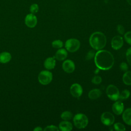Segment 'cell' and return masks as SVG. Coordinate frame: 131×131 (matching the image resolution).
<instances>
[{"label": "cell", "instance_id": "obj_10", "mask_svg": "<svg viewBox=\"0 0 131 131\" xmlns=\"http://www.w3.org/2000/svg\"><path fill=\"white\" fill-rule=\"evenodd\" d=\"M123 44V40L122 37L119 35L114 36L111 41L112 47L114 50L120 49Z\"/></svg>", "mask_w": 131, "mask_h": 131}, {"label": "cell", "instance_id": "obj_16", "mask_svg": "<svg viewBox=\"0 0 131 131\" xmlns=\"http://www.w3.org/2000/svg\"><path fill=\"white\" fill-rule=\"evenodd\" d=\"M122 119L126 124L131 125V108L125 110L122 115Z\"/></svg>", "mask_w": 131, "mask_h": 131}, {"label": "cell", "instance_id": "obj_8", "mask_svg": "<svg viewBox=\"0 0 131 131\" xmlns=\"http://www.w3.org/2000/svg\"><path fill=\"white\" fill-rule=\"evenodd\" d=\"M25 23L26 25L30 28H33L36 26L37 23V19L36 16L32 13L28 14L25 18Z\"/></svg>", "mask_w": 131, "mask_h": 131}, {"label": "cell", "instance_id": "obj_14", "mask_svg": "<svg viewBox=\"0 0 131 131\" xmlns=\"http://www.w3.org/2000/svg\"><path fill=\"white\" fill-rule=\"evenodd\" d=\"M72 128V123L67 120L61 121L59 124V129L62 131H70Z\"/></svg>", "mask_w": 131, "mask_h": 131}, {"label": "cell", "instance_id": "obj_21", "mask_svg": "<svg viewBox=\"0 0 131 131\" xmlns=\"http://www.w3.org/2000/svg\"><path fill=\"white\" fill-rule=\"evenodd\" d=\"M129 96L130 92L127 90H124L122 91L121 94H120L119 99H120L121 100H125L127 99L129 97Z\"/></svg>", "mask_w": 131, "mask_h": 131}, {"label": "cell", "instance_id": "obj_1", "mask_svg": "<svg viewBox=\"0 0 131 131\" xmlns=\"http://www.w3.org/2000/svg\"><path fill=\"white\" fill-rule=\"evenodd\" d=\"M94 61L97 68L102 70L110 69L114 63V58L111 52L106 50L98 51L95 55Z\"/></svg>", "mask_w": 131, "mask_h": 131}, {"label": "cell", "instance_id": "obj_13", "mask_svg": "<svg viewBox=\"0 0 131 131\" xmlns=\"http://www.w3.org/2000/svg\"><path fill=\"white\" fill-rule=\"evenodd\" d=\"M56 64V61L55 56L53 57H48L44 61V67L48 70H51L55 68Z\"/></svg>", "mask_w": 131, "mask_h": 131}, {"label": "cell", "instance_id": "obj_12", "mask_svg": "<svg viewBox=\"0 0 131 131\" xmlns=\"http://www.w3.org/2000/svg\"><path fill=\"white\" fill-rule=\"evenodd\" d=\"M112 110L117 115H120L124 110V105L121 101H116L112 105Z\"/></svg>", "mask_w": 131, "mask_h": 131}, {"label": "cell", "instance_id": "obj_4", "mask_svg": "<svg viewBox=\"0 0 131 131\" xmlns=\"http://www.w3.org/2000/svg\"><path fill=\"white\" fill-rule=\"evenodd\" d=\"M53 78V75L51 72L49 71H41L38 76V79L40 83L42 85H47L50 83Z\"/></svg>", "mask_w": 131, "mask_h": 131}, {"label": "cell", "instance_id": "obj_25", "mask_svg": "<svg viewBox=\"0 0 131 131\" xmlns=\"http://www.w3.org/2000/svg\"><path fill=\"white\" fill-rule=\"evenodd\" d=\"M44 130L45 131H58L59 128L55 125H48L46 126Z\"/></svg>", "mask_w": 131, "mask_h": 131}, {"label": "cell", "instance_id": "obj_22", "mask_svg": "<svg viewBox=\"0 0 131 131\" xmlns=\"http://www.w3.org/2000/svg\"><path fill=\"white\" fill-rule=\"evenodd\" d=\"M52 46L56 49H60L63 46V42L60 40H55L52 42Z\"/></svg>", "mask_w": 131, "mask_h": 131}, {"label": "cell", "instance_id": "obj_19", "mask_svg": "<svg viewBox=\"0 0 131 131\" xmlns=\"http://www.w3.org/2000/svg\"><path fill=\"white\" fill-rule=\"evenodd\" d=\"M123 81L126 85H131V72L126 71L123 76Z\"/></svg>", "mask_w": 131, "mask_h": 131}, {"label": "cell", "instance_id": "obj_17", "mask_svg": "<svg viewBox=\"0 0 131 131\" xmlns=\"http://www.w3.org/2000/svg\"><path fill=\"white\" fill-rule=\"evenodd\" d=\"M11 59V55L8 52H3L0 53V62L6 63Z\"/></svg>", "mask_w": 131, "mask_h": 131}, {"label": "cell", "instance_id": "obj_26", "mask_svg": "<svg viewBox=\"0 0 131 131\" xmlns=\"http://www.w3.org/2000/svg\"><path fill=\"white\" fill-rule=\"evenodd\" d=\"M124 39L128 44L131 45V31H128L124 34Z\"/></svg>", "mask_w": 131, "mask_h": 131}, {"label": "cell", "instance_id": "obj_33", "mask_svg": "<svg viewBox=\"0 0 131 131\" xmlns=\"http://www.w3.org/2000/svg\"><path fill=\"white\" fill-rule=\"evenodd\" d=\"M126 1H127V3H128L129 5L131 6V0H126Z\"/></svg>", "mask_w": 131, "mask_h": 131}, {"label": "cell", "instance_id": "obj_6", "mask_svg": "<svg viewBox=\"0 0 131 131\" xmlns=\"http://www.w3.org/2000/svg\"><path fill=\"white\" fill-rule=\"evenodd\" d=\"M80 41L75 38H71L67 40L65 43L66 49L70 52H74L77 51L80 48Z\"/></svg>", "mask_w": 131, "mask_h": 131}, {"label": "cell", "instance_id": "obj_24", "mask_svg": "<svg viewBox=\"0 0 131 131\" xmlns=\"http://www.w3.org/2000/svg\"><path fill=\"white\" fill-rule=\"evenodd\" d=\"M39 10V7L37 4H33L30 7V11L31 13L35 14Z\"/></svg>", "mask_w": 131, "mask_h": 131}, {"label": "cell", "instance_id": "obj_3", "mask_svg": "<svg viewBox=\"0 0 131 131\" xmlns=\"http://www.w3.org/2000/svg\"><path fill=\"white\" fill-rule=\"evenodd\" d=\"M73 122L77 128L79 129L84 128L88 124V118L84 114L79 113L74 116Z\"/></svg>", "mask_w": 131, "mask_h": 131}, {"label": "cell", "instance_id": "obj_7", "mask_svg": "<svg viewBox=\"0 0 131 131\" xmlns=\"http://www.w3.org/2000/svg\"><path fill=\"white\" fill-rule=\"evenodd\" d=\"M101 121L103 124L107 126H110L114 123L115 121V117L112 113L105 112L101 115Z\"/></svg>", "mask_w": 131, "mask_h": 131}, {"label": "cell", "instance_id": "obj_11", "mask_svg": "<svg viewBox=\"0 0 131 131\" xmlns=\"http://www.w3.org/2000/svg\"><path fill=\"white\" fill-rule=\"evenodd\" d=\"M62 67L63 71L68 73H72L75 68L74 62L72 60L69 59H68L63 62Z\"/></svg>", "mask_w": 131, "mask_h": 131}, {"label": "cell", "instance_id": "obj_32", "mask_svg": "<svg viewBox=\"0 0 131 131\" xmlns=\"http://www.w3.org/2000/svg\"><path fill=\"white\" fill-rule=\"evenodd\" d=\"M42 130V129L40 126H37L34 129V131H40V130Z\"/></svg>", "mask_w": 131, "mask_h": 131}, {"label": "cell", "instance_id": "obj_31", "mask_svg": "<svg viewBox=\"0 0 131 131\" xmlns=\"http://www.w3.org/2000/svg\"><path fill=\"white\" fill-rule=\"evenodd\" d=\"M120 68L122 71L126 72L128 70V66L125 62H122L120 65Z\"/></svg>", "mask_w": 131, "mask_h": 131}, {"label": "cell", "instance_id": "obj_9", "mask_svg": "<svg viewBox=\"0 0 131 131\" xmlns=\"http://www.w3.org/2000/svg\"><path fill=\"white\" fill-rule=\"evenodd\" d=\"M70 90L71 95L76 98L80 97L83 92L81 86L78 83H74L72 84L70 88Z\"/></svg>", "mask_w": 131, "mask_h": 131}, {"label": "cell", "instance_id": "obj_34", "mask_svg": "<svg viewBox=\"0 0 131 131\" xmlns=\"http://www.w3.org/2000/svg\"><path fill=\"white\" fill-rule=\"evenodd\" d=\"M99 69H96V70L95 71V73H96V74L99 72Z\"/></svg>", "mask_w": 131, "mask_h": 131}, {"label": "cell", "instance_id": "obj_23", "mask_svg": "<svg viewBox=\"0 0 131 131\" xmlns=\"http://www.w3.org/2000/svg\"><path fill=\"white\" fill-rule=\"evenodd\" d=\"M114 128L115 130L117 131H124L125 130L124 125L120 122L116 123L114 125Z\"/></svg>", "mask_w": 131, "mask_h": 131}, {"label": "cell", "instance_id": "obj_15", "mask_svg": "<svg viewBox=\"0 0 131 131\" xmlns=\"http://www.w3.org/2000/svg\"><path fill=\"white\" fill-rule=\"evenodd\" d=\"M68 56V53L67 51L64 49H60L57 50L56 52L55 55V58L57 59L58 60H63L65 59Z\"/></svg>", "mask_w": 131, "mask_h": 131}, {"label": "cell", "instance_id": "obj_30", "mask_svg": "<svg viewBox=\"0 0 131 131\" xmlns=\"http://www.w3.org/2000/svg\"><path fill=\"white\" fill-rule=\"evenodd\" d=\"M117 30L118 33L120 34H123L124 33L125 29L124 27L121 25H118L117 27Z\"/></svg>", "mask_w": 131, "mask_h": 131}, {"label": "cell", "instance_id": "obj_28", "mask_svg": "<svg viewBox=\"0 0 131 131\" xmlns=\"http://www.w3.org/2000/svg\"><path fill=\"white\" fill-rule=\"evenodd\" d=\"M101 81H102L101 77L99 76H94L92 80V82L95 84H100L101 82Z\"/></svg>", "mask_w": 131, "mask_h": 131}, {"label": "cell", "instance_id": "obj_29", "mask_svg": "<svg viewBox=\"0 0 131 131\" xmlns=\"http://www.w3.org/2000/svg\"><path fill=\"white\" fill-rule=\"evenodd\" d=\"M95 52L94 51L91 50L88 52L86 55V60H90L92 58H93L95 56Z\"/></svg>", "mask_w": 131, "mask_h": 131}, {"label": "cell", "instance_id": "obj_2", "mask_svg": "<svg viewBox=\"0 0 131 131\" xmlns=\"http://www.w3.org/2000/svg\"><path fill=\"white\" fill-rule=\"evenodd\" d=\"M89 42L91 46L95 50H100L103 49L106 43V37L100 32H95L90 36Z\"/></svg>", "mask_w": 131, "mask_h": 131}, {"label": "cell", "instance_id": "obj_5", "mask_svg": "<svg viewBox=\"0 0 131 131\" xmlns=\"http://www.w3.org/2000/svg\"><path fill=\"white\" fill-rule=\"evenodd\" d=\"M106 93L107 97L113 101H116L119 97V91L118 89L114 85H109L106 90Z\"/></svg>", "mask_w": 131, "mask_h": 131}, {"label": "cell", "instance_id": "obj_27", "mask_svg": "<svg viewBox=\"0 0 131 131\" xmlns=\"http://www.w3.org/2000/svg\"><path fill=\"white\" fill-rule=\"evenodd\" d=\"M126 59L130 66H131V47L128 48L126 53Z\"/></svg>", "mask_w": 131, "mask_h": 131}, {"label": "cell", "instance_id": "obj_20", "mask_svg": "<svg viewBox=\"0 0 131 131\" xmlns=\"http://www.w3.org/2000/svg\"><path fill=\"white\" fill-rule=\"evenodd\" d=\"M73 117L72 113L70 111H64L61 114V118L64 120H69Z\"/></svg>", "mask_w": 131, "mask_h": 131}, {"label": "cell", "instance_id": "obj_18", "mask_svg": "<svg viewBox=\"0 0 131 131\" xmlns=\"http://www.w3.org/2000/svg\"><path fill=\"white\" fill-rule=\"evenodd\" d=\"M101 95V92L98 89H95L90 91L88 94L89 98L91 99H96L100 97Z\"/></svg>", "mask_w": 131, "mask_h": 131}]
</instances>
